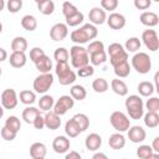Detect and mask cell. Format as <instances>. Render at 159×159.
<instances>
[{
  "label": "cell",
  "mask_w": 159,
  "mask_h": 159,
  "mask_svg": "<svg viewBox=\"0 0 159 159\" xmlns=\"http://www.w3.org/2000/svg\"><path fill=\"white\" fill-rule=\"evenodd\" d=\"M65 133H66V135L70 137V138H76L80 133H82V130L80 129V127L77 125V123L71 118V119H68V120L66 122V124H65Z\"/></svg>",
  "instance_id": "28"
},
{
  "label": "cell",
  "mask_w": 159,
  "mask_h": 159,
  "mask_svg": "<svg viewBox=\"0 0 159 159\" xmlns=\"http://www.w3.org/2000/svg\"><path fill=\"white\" fill-rule=\"evenodd\" d=\"M93 73H94V68H93V65H89V63L77 70V76L82 77V78H87V77H91V76H93Z\"/></svg>",
  "instance_id": "47"
},
{
  "label": "cell",
  "mask_w": 159,
  "mask_h": 159,
  "mask_svg": "<svg viewBox=\"0 0 159 159\" xmlns=\"http://www.w3.org/2000/svg\"><path fill=\"white\" fill-rule=\"evenodd\" d=\"M111 88H112V91H113L116 94H118V96H120V97H124V96L128 94V86H127V83H125L123 80H119L118 77L114 78V80H112V82H111Z\"/></svg>",
  "instance_id": "23"
},
{
  "label": "cell",
  "mask_w": 159,
  "mask_h": 159,
  "mask_svg": "<svg viewBox=\"0 0 159 159\" xmlns=\"http://www.w3.org/2000/svg\"><path fill=\"white\" fill-rule=\"evenodd\" d=\"M68 35V26L63 22H57L50 29V37L53 41H62Z\"/></svg>",
  "instance_id": "11"
},
{
  "label": "cell",
  "mask_w": 159,
  "mask_h": 159,
  "mask_svg": "<svg viewBox=\"0 0 159 159\" xmlns=\"http://www.w3.org/2000/svg\"><path fill=\"white\" fill-rule=\"evenodd\" d=\"M140 46H142V42H140L139 37H135V36L127 39V41L124 43V48L127 52H137L140 48Z\"/></svg>",
  "instance_id": "36"
},
{
  "label": "cell",
  "mask_w": 159,
  "mask_h": 159,
  "mask_svg": "<svg viewBox=\"0 0 159 159\" xmlns=\"http://www.w3.org/2000/svg\"><path fill=\"white\" fill-rule=\"evenodd\" d=\"M142 41L145 45V47L152 51L155 52L159 50V36L157 34L155 30H153L152 27H149L148 30H144L142 34Z\"/></svg>",
  "instance_id": "8"
},
{
  "label": "cell",
  "mask_w": 159,
  "mask_h": 159,
  "mask_svg": "<svg viewBox=\"0 0 159 159\" xmlns=\"http://www.w3.org/2000/svg\"><path fill=\"white\" fill-rule=\"evenodd\" d=\"M153 80H154V84H155V86L159 84V70L154 73V78H153Z\"/></svg>",
  "instance_id": "58"
},
{
  "label": "cell",
  "mask_w": 159,
  "mask_h": 159,
  "mask_svg": "<svg viewBox=\"0 0 159 159\" xmlns=\"http://www.w3.org/2000/svg\"><path fill=\"white\" fill-rule=\"evenodd\" d=\"M65 158L66 159H81V154L78 152H76V150H71L70 153L66 154Z\"/></svg>",
  "instance_id": "54"
},
{
  "label": "cell",
  "mask_w": 159,
  "mask_h": 159,
  "mask_svg": "<svg viewBox=\"0 0 159 159\" xmlns=\"http://www.w3.org/2000/svg\"><path fill=\"white\" fill-rule=\"evenodd\" d=\"M103 50H104V43H103L102 41H99V40H93V41H91V42L88 43V46H87V51H88L89 55H91V53H94V52L103 51Z\"/></svg>",
  "instance_id": "46"
},
{
  "label": "cell",
  "mask_w": 159,
  "mask_h": 159,
  "mask_svg": "<svg viewBox=\"0 0 159 159\" xmlns=\"http://www.w3.org/2000/svg\"><path fill=\"white\" fill-rule=\"evenodd\" d=\"M32 125H34L35 129H42V128H45V127H46V125H45V116H41V113H40V114L35 118Z\"/></svg>",
  "instance_id": "53"
},
{
  "label": "cell",
  "mask_w": 159,
  "mask_h": 159,
  "mask_svg": "<svg viewBox=\"0 0 159 159\" xmlns=\"http://www.w3.org/2000/svg\"><path fill=\"white\" fill-rule=\"evenodd\" d=\"M27 40L24 37V36H16L12 39L11 43H10V47L12 51H16V52H25L27 50Z\"/></svg>",
  "instance_id": "25"
},
{
  "label": "cell",
  "mask_w": 159,
  "mask_h": 159,
  "mask_svg": "<svg viewBox=\"0 0 159 159\" xmlns=\"http://www.w3.org/2000/svg\"><path fill=\"white\" fill-rule=\"evenodd\" d=\"M0 53H1L0 61H1V62H4V61L6 60V57H7V52H6V50H5L4 47H1V48H0Z\"/></svg>",
  "instance_id": "56"
},
{
  "label": "cell",
  "mask_w": 159,
  "mask_h": 159,
  "mask_svg": "<svg viewBox=\"0 0 159 159\" xmlns=\"http://www.w3.org/2000/svg\"><path fill=\"white\" fill-rule=\"evenodd\" d=\"M139 21L147 27H154L159 24V16L153 11H143L139 16Z\"/></svg>",
  "instance_id": "18"
},
{
  "label": "cell",
  "mask_w": 159,
  "mask_h": 159,
  "mask_svg": "<svg viewBox=\"0 0 159 159\" xmlns=\"http://www.w3.org/2000/svg\"><path fill=\"white\" fill-rule=\"evenodd\" d=\"M55 73L58 78L60 84L62 86H68L72 84L76 81L77 75L71 70L68 61H62V62H57L56 67H55Z\"/></svg>",
  "instance_id": "2"
},
{
  "label": "cell",
  "mask_w": 159,
  "mask_h": 159,
  "mask_svg": "<svg viewBox=\"0 0 159 159\" xmlns=\"http://www.w3.org/2000/svg\"><path fill=\"white\" fill-rule=\"evenodd\" d=\"M139 94L142 97H150L155 91V84H153L149 81H142L137 87Z\"/></svg>",
  "instance_id": "27"
},
{
  "label": "cell",
  "mask_w": 159,
  "mask_h": 159,
  "mask_svg": "<svg viewBox=\"0 0 159 159\" xmlns=\"http://www.w3.org/2000/svg\"><path fill=\"white\" fill-rule=\"evenodd\" d=\"M152 148H153L154 152L159 153V137H155V138L153 139V142H152Z\"/></svg>",
  "instance_id": "55"
},
{
  "label": "cell",
  "mask_w": 159,
  "mask_h": 159,
  "mask_svg": "<svg viewBox=\"0 0 159 159\" xmlns=\"http://www.w3.org/2000/svg\"><path fill=\"white\" fill-rule=\"evenodd\" d=\"M19 99L21 103H24L26 106H31L36 101V92H32L30 89H24L19 93Z\"/></svg>",
  "instance_id": "33"
},
{
  "label": "cell",
  "mask_w": 159,
  "mask_h": 159,
  "mask_svg": "<svg viewBox=\"0 0 159 159\" xmlns=\"http://www.w3.org/2000/svg\"><path fill=\"white\" fill-rule=\"evenodd\" d=\"M9 62L14 68H21L26 65L27 62V57L25 55V52H16L12 51L10 57H9Z\"/></svg>",
  "instance_id": "21"
},
{
  "label": "cell",
  "mask_w": 159,
  "mask_h": 159,
  "mask_svg": "<svg viewBox=\"0 0 159 159\" xmlns=\"http://www.w3.org/2000/svg\"><path fill=\"white\" fill-rule=\"evenodd\" d=\"M127 113L129 118L132 119H140L144 116V103L140 96L138 94H130L127 97L124 102Z\"/></svg>",
  "instance_id": "1"
},
{
  "label": "cell",
  "mask_w": 159,
  "mask_h": 159,
  "mask_svg": "<svg viewBox=\"0 0 159 159\" xmlns=\"http://www.w3.org/2000/svg\"><path fill=\"white\" fill-rule=\"evenodd\" d=\"M77 11H80V10H78L72 2H70V1H63V4H62V14H63L65 19L68 17V16H71V15H73V14H76Z\"/></svg>",
  "instance_id": "45"
},
{
  "label": "cell",
  "mask_w": 159,
  "mask_h": 159,
  "mask_svg": "<svg viewBox=\"0 0 159 159\" xmlns=\"http://www.w3.org/2000/svg\"><path fill=\"white\" fill-rule=\"evenodd\" d=\"M143 120H144V124H145V127H148V128H157L158 125H159V114H158V112H147V113H144V116H143Z\"/></svg>",
  "instance_id": "29"
},
{
  "label": "cell",
  "mask_w": 159,
  "mask_h": 159,
  "mask_svg": "<svg viewBox=\"0 0 159 159\" xmlns=\"http://www.w3.org/2000/svg\"><path fill=\"white\" fill-rule=\"evenodd\" d=\"M152 1H155V2H159V0H152Z\"/></svg>",
  "instance_id": "62"
},
{
  "label": "cell",
  "mask_w": 159,
  "mask_h": 159,
  "mask_svg": "<svg viewBox=\"0 0 159 159\" xmlns=\"http://www.w3.org/2000/svg\"><path fill=\"white\" fill-rule=\"evenodd\" d=\"M145 108L149 112H159V98L158 97H150L145 102Z\"/></svg>",
  "instance_id": "49"
},
{
  "label": "cell",
  "mask_w": 159,
  "mask_h": 159,
  "mask_svg": "<svg viewBox=\"0 0 159 159\" xmlns=\"http://www.w3.org/2000/svg\"><path fill=\"white\" fill-rule=\"evenodd\" d=\"M4 125H6L7 128H10L11 130H14L16 133H19V130L21 129V122L16 116H9L5 119V124Z\"/></svg>",
  "instance_id": "41"
},
{
  "label": "cell",
  "mask_w": 159,
  "mask_h": 159,
  "mask_svg": "<svg viewBox=\"0 0 159 159\" xmlns=\"http://www.w3.org/2000/svg\"><path fill=\"white\" fill-rule=\"evenodd\" d=\"M53 106H55V99H53L52 96L45 93L42 97H40V99H39V108L41 111H45V112L51 111L53 108Z\"/></svg>",
  "instance_id": "34"
},
{
  "label": "cell",
  "mask_w": 159,
  "mask_h": 159,
  "mask_svg": "<svg viewBox=\"0 0 159 159\" xmlns=\"http://www.w3.org/2000/svg\"><path fill=\"white\" fill-rule=\"evenodd\" d=\"M47 154V148L41 142H35L30 147V157L32 159H43Z\"/></svg>",
  "instance_id": "20"
},
{
  "label": "cell",
  "mask_w": 159,
  "mask_h": 159,
  "mask_svg": "<svg viewBox=\"0 0 159 159\" xmlns=\"http://www.w3.org/2000/svg\"><path fill=\"white\" fill-rule=\"evenodd\" d=\"M119 5L118 0H101V7L106 11H114Z\"/></svg>",
  "instance_id": "50"
},
{
  "label": "cell",
  "mask_w": 159,
  "mask_h": 159,
  "mask_svg": "<svg viewBox=\"0 0 159 159\" xmlns=\"http://www.w3.org/2000/svg\"><path fill=\"white\" fill-rule=\"evenodd\" d=\"M6 9L11 14H16L22 9V0H7Z\"/></svg>",
  "instance_id": "44"
},
{
  "label": "cell",
  "mask_w": 159,
  "mask_h": 159,
  "mask_svg": "<svg viewBox=\"0 0 159 159\" xmlns=\"http://www.w3.org/2000/svg\"><path fill=\"white\" fill-rule=\"evenodd\" d=\"M53 58L56 62H62V61H68L70 58V52L65 47H57L53 52Z\"/></svg>",
  "instance_id": "43"
},
{
  "label": "cell",
  "mask_w": 159,
  "mask_h": 159,
  "mask_svg": "<svg viewBox=\"0 0 159 159\" xmlns=\"http://www.w3.org/2000/svg\"><path fill=\"white\" fill-rule=\"evenodd\" d=\"M92 158L93 159H107V155L103 154V153H94Z\"/></svg>",
  "instance_id": "57"
},
{
  "label": "cell",
  "mask_w": 159,
  "mask_h": 159,
  "mask_svg": "<svg viewBox=\"0 0 159 159\" xmlns=\"http://www.w3.org/2000/svg\"><path fill=\"white\" fill-rule=\"evenodd\" d=\"M108 145L112 149H114V150L123 149L124 145H125V138H124V135L120 132H117V133L111 134L109 135V139H108Z\"/></svg>",
  "instance_id": "22"
},
{
  "label": "cell",
  "mask_w": 159,
  "mask_h": 159,
  "mask_svg": "<svg viewBox=\"0 0 159 159\" xmlns=\"http://www.w3.org/2000/svg\"><path fill=\"white\" fill-rule=\"evenodd\" d=\"M155 91H157V92H158V94H159V84H157V86H155Z\"/></svg>",
  "instance_id": "60"
},
{
  "label": "cell",
  "mask_w": 159,
  "mask_h": 159,
  "mask_svg": "<svg viewBox=\"0 0 159 159\" xmlns=\"http://www.w3.org/2000/svg\"><path fill=\"white\" fill-rule=\"evenodd\" d=\"M107 53L109 56V63L114 67L118 63H122L124 61H128V52L119 42H113L108 46Z\"/></svg>",
  "instance_id": "4"
},
{
  "label": "cell",
  "mask_w": 159,
  "mask_h": 159,
  "mask_svg": "<svg viewBox=\"0 0 159 159\" xmlns=\"http://www.w3.org/2000/svg\"><path fill=\"white\" fill-rule=\"evenodd\" d=\"M19 103V96L12 88H6L1 93V104L5 109H14Z\"/></svg>",
  "instance_id": "10"
},
{
  "label": "cell",
  "mask_w": 159,
  "mask_h": 159,
  "mask_svg": "<svg viewBox=\"0 0 159 159\" xmlns=\"http://www.w3.org/2000/svg\"><path fill=\"white\" fill-rule=\"evenodd\" d=\"M36 4H40V2H42V1H45V0H34Z\"/></svg>",
  "instance_id": "61"
},
{
  "label": "cell",
  "mask_w": 159,
  "mask_h": 159,
  "mask_svg": "<svg viewBox=\"0 0 159 159\" xmlns=\"http://www.w3.org/2000/svg\"><path fill=\"white\" fill-rule=\"evenodd\" d=\"M75 106V99H73V97L70 94H63V96H61L56 102H55V106H53V111L57 113V114H60V116H63V114H66L67 113V111H70L72 107Z\"/></svg>",
  "instance_id": "9"
},
{
  "label": "cell",
  "mask_w": 159,
  "mask_h": 159,
  "mask_svg": "<svg viewBox=\"0 0 159 159\" xmlns=\"http://www.w3.org/2000/svg\"><path fill=\"white\" fill-rule=\"evenodd\" d=\"M107 14H106V10L99 7V6H96V7H92L88 12V20L91 24L93 25H102L107 21Z\"/></svg>",
  "instance_id": "13"
},
{
  "label": "cell",
  "mask_w": 159,
  "mask_h": 159,
  "mask_svg": "<svg viewBox=\"0 0 159 159\" xmlns=\"http://www.w3.org/2000/svg\"><path fill=\"white\" fill-rule=\"evenodd\" d=\"M83 20H84L83 12L77 11L76 14H73V15L66 17V24H67V26H70V27H75V26L81 25V24L83 22Z\"/></svg>",
  "instance_id": "40"
},
{
  "label": "cell",
  "mask_w": 159,
  "mask_h": 159,
  "mask_svg": "<svg viewBox=\"0 0 159 159\" xmlns=\"http://www.w3.org/2000/svg\"><path fill=\"white\" fill-rule=\"evenodd\" d=\"M132 67L140 75H145L152 68V58L145 52H137L132 57Z\"/></svg>",
  "instance_id": "5"
},
{
  "label": "cell",
  "mask_w": 159,
  "mask_h": 159,
  "mask_svg": "<svg viewBox=\"0 0 159 159\" xmlns=\"http://www.w3.org/2000/svg\"><path fill=\"white\" fill-rule=\"evenodd\" d=\"M45 51L41 48V47H32L30 50V60L35 63L37 60H40L42 56H45Z\"/></svg>",
  "instance_id": "51"
},
{
  "label": "cell",
  "mask_w": 159,
  "mask_h": 159,
  "mask_svg": "<svg viewBox=\"0 0 159 159\" xmlns=\"http://www.w3.org/2000/svg\"><path fill=\"white\" fill-rule=\"evenodd\" d=\"M0 4H1V7H0V9L2 10V9L5 7V0H0Z\"/></svg>",
  "instance_id": "59"
},
{
  "label": "cell",
  "mask_w": 159,
  "mask_h": 159,
  "mask_svg": "<svg viewBox=\"0 0 159 159\" xmlns=\"http://www.w3.org/2000/svg\"><path fill=\"white\" fill-rule=\"evenodd\" d=\"M0 134H1V138H2L4 140H6V142H12V140L16 138V135H17V133H16V132L11 130V129H10V128H7L6 125H4V127L1 128Z\"/></svg>",
  "instance_id": "48"
},
{
  "label": "cell",
  "mask_w": 159,
  "mask_h": 159,
  "mask_svg": "<svg viewBox=\"0 0 159 159\" xmlns=\"http://www.w3.org/2000/svg\"><path fill=\"white\" fill-rule=\"evenodd\" d=\"M70 56H71V63L76 70L89 63V53L87 48H84L81 45H73L70 48Z\"/></svg>",
  "instance_id": "3"
},
{
  "label": "cell",
  "mask_w": 159,
  "mask_h": 159,
  "mask_svg": "<svg viewBox=\"0 0 159 159\" xmlns=\"http://www.w3.org/2000/svg\"><path fill=\"white\" fill-rule=\"evenodd\" d=\"M45 125H46V128H48L51 130L58 129L61 127V116L57 114L53 109L47 111L45 114Z\"/></svg>",
  "instance_id": "16"
},
{
  "label": "cell",
  "mask_w": 159,
  "mask_h": 159,
  "mask_svg": "<svg viewBox=\"0 0 159 159\" xmlns=\"http://www.w3.org/2000/svg\"><path fill=\"white\" fill-rule=\"evenodd\" d=\"M53 83V75L51 72H47V73H40L35 80H34V83H32V87L35 89L36 93H41V94H45L52 86Z\"/></svg>",
  "instance_id": "7"
},
{
  "label": "cell",
  "mask_w": 159,
  "mask_h": 159,
  "mask_svg": "<svg viewBox=\"0 0 159 159\" xmlns=\"http://www.w3.org/2000/svg\"><path fill=\"white\" fill-rule=\"evenodd\" d=\"M35 66H36V70L40 73H47V72H51L53 63H52V60L47 55H45L35 62Z\"/></svg>",
  "instance_id": "24"
},
{
  "label": "cell",
  "mask_w": 159,
  "mask_h": 159,
  "mask_svg": "<svg viewBox=\"0 0 159 159\" xmlns=\"http://www.w3.org/2000/svg\"><path fill=\"white\" fill-rule=\"evenodd\" d=\"M21 26L26 31H35L37 29V19L34 15H25L21 19Z\"/></svg>",
  "instance_id": "30"
},
{
  "label": "cell",
  "mask_w": 159,
  "mask_h": 159,
  "mask_svg": "<svg viewBox=\"0 0 159 159\" xmlns=\"http://www.w3.org/2000/svg\"><path fill=\"white\" fill-rule=\"evenodd\" d=\"M153 152H154V150H153L152 145L142 144V145H139L138 149H137V157L140 158V159H150Z\"/></svg>",
  "instance_id": "42"
},
{
  "label": "cell",
  "mask_w": 159,
  "mask_h": 159,
  "mask_svg": "<svg viewBox=\"0 0 159 159\" xmlns=\"http://www.w3.org/2000/svg\"><path fill=\"white\" fill-rule=\"evenodd\" d=\"M147 138V132L143 127L140 125H130V128L128 129V139L132 143L139 144L142 142H144V139Z\"/></svg>",
  "instance_id": "15"
},
{
  "label": "cell",
  "mask_w": 159,
  "mask_h": 159,
  "mask_svg": "<svg viewBox=\"0 0 159 159\" xmlns=\"http://www.w3.org/2000/svg\"><path fill=\"white\" fill-rule=\"evenodd\" d=\"M107 24H108V26L112 30H122L125 26L127 20H125V16L123 14H119V12L113 11L107 17Z\"/></svg>",
  "instance_id": "14"
},
{
  "label": "cell",
  "mask_w": 159,
  "mask_h": 159,
  "mask_svg": "<svg viewBox=\"0 0 159 159\" xmlns=\"http://www.w3.org/2000/svg\"><path fill=\"white\" fill-rule=\"evenodd\" d=\"M70 147H71V142H70V137L67 135H57L52 142V149L57 154L67 153L70 150Z\"/></svg>",
  "instance_id": "12"
},
{
  "label": "cell",
  "mask_w": 159,
  "mask_h": 159,
  "mask_svg": "<svg viewBox=\"0 0 159 159\" xmlns=\"http://www.w3.org/2000/svg\"><path fill=\"white\" fill-rule=\"evenodd\" d=\"M37 9L45 16L52 15L53 11H55V2L52 0H45V1L40 2V4H37Z\"/></svg>",
  "instance_id": "35"
},
{
  "label": "cell",
  "mask_w": 159,
  "mask_h": 159,
  "mask_svg": "<svg viewBox=\"0 0 159 159\" xmlns=\"http://www.w3.org/2000/svg\"><path fill=\"white\" fill-rule=\"evenodd\" d=\"M113 68H114V73H116V76L118 78H125L130 73V65H129L128 61H124L122 63H118Z\"/></svg>",
  "instance_id": "31"
},
{
  "label": "cell",
  "mask_w": 159,
  "mask_h": 159,
  "mask_svg": "<svg viewBox=\"0 0 159 159\" xmlns=\"http://www.w3.org/2000/svg\"><path fill=\"white\" fill-rule=\"evenodd\" d=\"M72 119L77 123V125L80 127V129L82 132H84L86 129H88V127H89V118L84 113H77V114H75L72 117Z\"/></svg>",
  "instance_id": "38"
},
{
  "label": "cell",
  "mask_w": 159,
  "mask_h": 159,
  "mask_svg": "<svg viewBox=\"0 0 159 159\" xmlns=\"http://www.w3.org/2000/svg\"><path fill=\"white\" fill-rule=\"evenodd\" d=\"M134 7L138 10H147L152 5V0H134Z\"/></svg>",
  "instance_id": "52"
},
{
  "label": "cell",
  "mask_w": 159,
  "mask_h": 159,
  "mask_svg": "<svg viewBox=\"0 0 159 159\" xmlns=\"http://www.w3.org/2000/svg\"><path fill=\"white\" fill-rule=\"evenodd\" d=\"M106 61H107V52H106L104 50H103V51L94 52V53H91V55H89V62H91L93 66L103 65Z\"/></svg>",
  "instance_id": "39"
},
{
  "label": "cell",
  "mask_w": 159,
  "mask_h": 159,
  "mask_svg": "<svg viewBox=\"0 0 159 159\" xmlns=\"http://www.w3.org/2000/svg\"><path fill=\"white\" fill-rule=\"evenodd\" d=\"M109 122L112 124V127L117 130V132H128V129L130 128V119L129 116H127L125 113L120 112V111H114L111 117H109Z\"/></svg>",
  "instance_id": "6"
},
{
  "label": "cell",
  "mask_w": 159,
  "mask_h": 159,
  "mask_svg": "<svg viewBox=\"0 0 159 159\" xmlns=\"http://www.w3.org/2000/svg\"><path fill=\"white\" fill-rule=\"evenodd\" d=\"M71 37V41L75 42L76 45H83V43H87V42H91V39L87 34V31L83 29V26H81L80 29L77 30H73L70 35Z\"/></svg>",
  "instance_id": "17"
},
{
  "label": "cell",
  "mask_w": 159,
  "mask_h": 159,
  "mask_svg": "<svg viewBox=\"0 0 159 159\" xmlns=\"http://www.w3.org/2000/svg\"><path fill=\"white\" fill-rule=\"evenodd\" d=\"M70 94L75 101H83L87 97V91L82 84H73L70 89Z\"/></svg>",
  "instance_id": "32"
},
{
  "label": "cell",
  "mask_w": 159,
  "mask_h": 159,
  "mask_svg": "<svg viewBox=\"0 0 159 159\" xmlns=\"http://www.w3.org/2000/svg\"><path fill=\"white\" fill-rule=\"evenodd\" d=\"M84 145H86V149L92 150V152H96L102 145V137L99 134H97V133H91V134H88L86 137Z\"/></svg>",
  "instance_id": "19"
},
{
  "label": "cell",
  "mask_w": 159,
  "mask_h": 159,
  "mask_svg": "<svg viewBox=\"0 0 159 159\" xmlns=\"http://www.w3.org/2000/svg\"><path fill=\"white\" fill-rule=\"evenodd\" d=\"M40 114V109L36 108V107H31V106H27L24 111H22V119L25 123L27 124H32L35 118Z\"/></svg>",
  "instance_id": "26"
},
{
  "label": "cell",
  "mask_w": 159,
  "mask_h": 159,
  "mask_svg": "<svg viewBox=\"0 0 159 159\" xmlns=\"http://www.w3.org/2000/svg\"><path fill=\"white\" fill-rule=\"evenodd\" d=\"M108 87H109V84H108L107 80H104L102 77H98V78L93 80V82H92V88L97 93H104V92H107L108 91Z\"/></svg>",
  "instance_id": "37"
}]
</instances>
